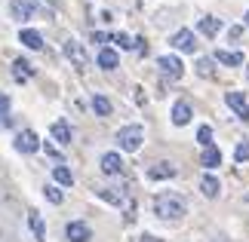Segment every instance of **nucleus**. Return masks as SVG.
Listing matches in <instances>:
<instances>
[{"label": "nucleus", "instance_id": "nucleus-13", "mask_svg": "<svg viewBox=\"0 0 249 242\" xmlns=\"http://www.w3.org/2000/svg\"><path fill=\"white\" fill-rule=\"evenodd\" d=\"M200 34H206V37H215L218 31H222V18H213V16H206V18H200Z\"/></svg>", "mask_w": 249, "mask_h": 242}, {"label": "nucleus", "instance_id": "nucleus-12", "mask_svg": "<svg viewBox=\"0 0 249 242\" xmlns=\"http://www.w3.org/2000/svg\"><path fill=\"white\" fill-rule=\"evenodd\" d=\"M172 123L176 126H188L191 123V104L188 101H176V108H172Z\"/></svg>", "mask_w": 249, "mask_h": 242}, {"label": "nucleus", "instance_id": "nucleus-3", "mask_svg": "<svg viewBox=\"0 0 249 242\" xmlns=\"http://www.w3.org/2000/svg\"><path fill=\"white\" fill-rule=\"evenodd\" d=\"M169 43L176 46L178 52H194V49H197V37H194V31H188V28H181V31H176Z\"/></svg>", "mask_w": 249, "mask_h": 242}, {"label": "nucleus", "instance_id": "nucleus-29", "mask_svg": "<svg viewBox=\"0 0 249 242\" xmlns=\"http://www.w3.org/2000/svg\"><path fill=\"white\" fill-rule=\"evenodd\" d=\"M234 160H237V162H246V160H249V141H240V144H237Z\"/></svg>", "mask_w": 249, "mask_h": 242}, {"label": "nucleus", "instance_id": "nucleus-23", "mask_svg": "<svg viewBox=\"0 0 249 242\" xmlns=\"http://www.w3.org/2000/svg\"><path fill=\"white\" fill-rule=\"evenodd\" d=\"M13 67H16V80H28V77H34V67L28 65L25 59H16Z\"/></svg>", "mask_w": 249, "mask_h": 242}, {"label": "nucleus", "instance_id": "nucleus-2", "mask_svg": "<svg viewBox=\"0 0 249 242\" xmlns=\"http://www.w3.org/2000/svg\"><path fill=\"white\" fill-rule=\"evenodd\" d=\"M142 141H145V129H142V126H123L117 132V144H120V150H126V153H136L142 147Z\"/></svg>", "mask_w": 249, "mask_h": 242}, {"label": "nucleus", "instance_id": "nucleus-26", "mask_svg": "<svg viewBox=\"0 0 249 242\" xmlns=\"http://www.w3.org/2000/svg\"><path fill=\"white\" fill-rule=\"evenodd\" d=\"M0 126H9V98L0 92Z\"/></svg>", "mask_w": 249, "mask_h": 242}, {"label": "nucleus", "instance_id": "nucleus-14", "mask_svg": "<svg viewBox=\"0 0 249 242\" xmlns=\"http://www.w3.org/2000/svg\"><path fill=\"white\" fill-rule=\"evenodd\" d=\"M200 162H203L206 169H215L218 162H222V150H218V147H213V144H209V147H203V157H200Z\"/></svg>", "mask_w": 249, "mask_h": 242}, {"label": "nucleus", "instance_id": "nucleus-5", "mask_svg": "<svg viewBox=\"0 0 249 242\" xmlns=\"http://www.w3.org/2000/svg\"><path fill=\"white\" fill-rule=\"evenodd\" d=\"M37 147H40V138H37L31 129H25V132L16 135V150L18 153H34Z\"/></svg>", "mask_w": 249, "mask_h": 242}, {"label": "nucleus", "instance_id": "nucleus-22", "mask_svg": "<svg viewBox=\"0 0 249 242\" xmlns=\"http://www.w3.org/2000/svg\"><path fill=\"white\" fill-rule=\"evenodd\" d=\"M215 62L237 67V65H243V55H240V52H228V49H222V52H215Z\"/></svg>", "mask_w": 249, "mask_h": 242}, {"label": "nucleus", "instance_id": "nucleus-1", "mask_svg": "<svg viewBox=\"0 0 249 242\" xmlns=\"http://www.w3.org/2000/svg\"><path fill=\"white\" fill-rule=\"evenodd\" d=\"M154 215L163 221H181L185 218V199L176 193H160L154 199Z\"/></svg>", "mask_w": 249, "mask_h": 242}, {"label": "nucleus", "instance_id": "nucleus-6", "mask_svg": "<svg viewBox=\"0 0 249 242\" xmlns=\"http://www.w3.org/2000/svg\"><path fill=\"white\" fill-rule=\"evenodd\" d=\"M65 236H68L71 242H89V236H92V230L83 224V221H71L68 227H65Z\"/></svg>", "mask_w": 249, "mask_h": 242}, {"label": "nucleus", "instance_id": "nucleus-33", "mask_svg": "<svg viewBox=\"0 0 249 242\" xmlns=\"http://www.w3.org/2000/svg\"><path fill=\"white\" fill-rule=\"evenodd\" d=\"M0 199H3V193H0Z\"/></svg>", "mask_w": 249, "mask_h": 242}, {"label": "nucleus", "instance_id": "nucleus-30", "mask_svg": "<svg viewBox=\"0 0 249 242\" xmlns=\"http://www.w3.org/2000/svg\"><path fill=\"white\" fill-rule=\"evenodd\" d=\"M43 193H46V199H50V202H55V206H62V199H65V196H62V190H59V187H46Z\"/></svg>", "mask_w": 249, "mask_h": 242}, {"label": "nucleus", "instance_id": "nucleus-19", "mask_svg": "<svg viewBox=\"0 0 249 242\" xmlns=\"http://www.w3.org/2000/svg\"><path fill=\"white\" fill-rule=\"evenodd\" d=\"M28 227L34 230L37 239H46V227H43V218L37 215V211H28Z\"/></svg>", "mask_w": 249, "mask_h": 242}, {"label": "nucleus", "instance_id": "nucleus-31", "mask_svg": "<svg viewBox=\"0 0 249 242\" xmlns=\"http://www.w3.org/2000/svg\"><path fill=\"white\" fill-rule=\"evenodd\" d=\"M142 242H157V239H154V236H148V233H145V236H142Z\"/></svg>", "mask_w": 249, "mask_h": 242}, {"label": "nucleus", "instance_id": "nucleus-7", "mask_svg": "<svg viewBox=\"0 0 249 242\" xmlns=\"http://www.w3.org/2000/svg\"><path fill=\"white\" fill-rule=\"evenodd\" d=\"M225 101H228V108H231L240 120H249V104H246V98H243L240 92H228Z\"/></svg>", "mask_w": 249, "mask_h": 242}, {"label": "nucleus", "instance_id": "nucleus-17", "mask_svg": "<svg viewBox=\"0 0 249 242\" xmlns=\"http://www.w3.org/2000/svg\"><path fill=\"white\" fill-rule=\"evenodd\" d=\"M18 40H22L28 49H40V46H43V37L37 34V31H31V28H25V31L18 34Z\"/></svg>", "mask_w": 249, "mask_h": 242}, {"label": "nucleus", "instance_id": "nucleus-10", "mask_svg": "<svg viewBox=\"0 0 249 242\" xmlns=\"http://www.w3.org/2000/svg\"><path fill=\"white\" fill-rule=\"evenodd\" d=\"M102 172H105V175H120V172H123L120 153H105V157H102Z\"/></svg>", "mask_w": 249, "mask_h": 242}, {"label": "nucleus", "instance_id": "nucleus-20", "mask_svg": "<svg viewBox=\"0 0 249 242\" xmlns=\"http://www.w3.org/2000/svg\"><path fill=\"white\" fill-rule=\"evenodd\" d=\"M117 62H120V59H117V52H114V49H102V52H99V65L105 67V71H114V67H117Z\"/></svg>", "mask_w": 249, "mask_h": 242}, {"label": "nucleus", "instance_id": "nucleus-21", "mask_svg": "<svg viewBox=\"0 0 249 242\" xmlns=\"http://www.w3.org/2000/svg\"><path fill=\"white\" fill-rule=\"evenodd\" d=\"M53 178H55V184H62V187H71V184H74L71 169H65V166H55L53 169Z\"/></svg>", "mask_w": 249, "mask_h": 242}, {"label": "nucleus", "instance_id": "nucleus-9", "mask_svg": "<svg viewBox=\"0 0 249 242\" xmlns=\"http://www.w3.org/2000/svg\"><path fill=\"white\" fill-rule=\"evenodd\" d=\"M34 6L28 3V0H9V16L16 18V22H25V18H31Z\"/></svg>", "mask_w": 249, "mask_h": 242}, {"label": "nucleus", "instance_id": "nucleus-24", "mask_svg": "<svg viewBox=\"0 0 249 242\" xmlns=\"http://www.w3.org/2000/svg\"><path fill=\"white\" fill-rule=\"evenodd\" d=\"M92 111L99 113V117H108V113H111V101L105 98V95H95V98H92Z\"/></svg>", "mask_w": 249, "mask_h": 242}, {"label": "nucleus", "instance_id": "nucleus-11", "mask_svg": "<svg viewBox=\"0 0 249 242\" xmlns=\"http://www.w3.org/2000/svg\"><path fill=\"white\" fill-rule=\"evenodd\" d=\"M172 175H176V166H172V162H157V166L148 169L151 181H163V178H172Z\"/></svg>", "mask_w": 249, "mask_h": 242}, {"label": "nucleus", "instance_id": "nucleus-18", "mask_svg": "<svg viewBox=\"0 0 249 242\" xmlns=\"http://www.w3.org/2000/svg\"><path fill=\"white\" fill-rule=\"evenodd\" d=\"M50 132H53V138L59 141V144H71V129H68V123H62V120H59V123H53V129H50Z\"/></svg>", "mask_w": 249, "mask_h": 242}, {"label": "nucleus", "instance_id": "nucleus-28", "mask_svg": "<svg viewBox=\"0 0 249 242\" xmlns=\"http://www.w3.org/2000/svg\"><path fill=\"white\" fill-rule=\"evenodd\" d=\"M197 141L203 144V147H209V144H213V129H209V126H200V129H197Z\"/></svg>", "mask_w": 249, "mask_h": 242}, {"label": "nucleus", "instance_id": "nucleus-25", "mask_svg": "<svg viewBox=\"0 0 249 242\" xmlns=\"http://www.w3.org/2000/svg\"><path fill=\"white\" fill-rule=\"evenodd\" d=\"M197 74H200V77H215L213 59H200V62H197Z\"/></svg>", "mask_w": 249, "mask_h": 242}, {"label": "nucleus", "instance_id": "nucleus-16", "mask_svg": "<svg viewBox=\"0 0 249 242\" xmlns=\"http://www.w3.org/2000/svg\"><path fill=\"white\" fill-rule=\"evenodd\" d=\"M200 190H203V196H209V199H215L218 196V178L215 175H203V181H200Z\"/></svg>", "mask_w": 249, "mask_h": 242}, {"label": "nucleus", "instance_id": "nucleus-15", "mask_svg": "<svg viewBox=\"0 0 249 242\" xmlns=\"http://www.w3.org/2000/svg\"><path fill=\"white\" fill-rule=\"evenodd\" d=\"M99 196H102L105 202H111V206H123L126 193H123L120 187H105V190H99Z\"/></svg>", "mask_w": 249, "mask_h": 242}, {"label": "nucleus", "instance_id": "nucleus-27", "mask_svg": "<svg viewBox=\"0 0 249 242\" xmlns=\"http://www.w3.org/2000/svg\"><path fill=\"white\" fill-rule=\"evenodd\" d=\"M111 40H114V43H117V46H120V49H132V46H136V40H132V37H129V34H114V37H111Z\"/></svg>", "mask_w": 249, "mask_h": 242}, {"label": "nucleus", "instance_id": "nucleus-8", "mask_svg": "<svg viewBox=\"0 0 249 242\" xmlns=\"http://www.w3.org/2000/svg\"><path fill=\"white\" fill-rule=\"evenodd\" d=\"M65 55H68L77 67H86V62H89V59H86V49H83L77 40H65Z\"/></svg>", "mask_w": 249, "mask_h": 242}, {"label": "nucleus", "instance_id": "nucleus-4", "mask_svg": "<svg viewBox=\"0 0 249 242\" xmlns=\"http://www.w3.org/2000/svg\"><path fill=\"white\" fill-rule=\"evenodd\" d=\"M157 67H160L166 77H172V80H178V77L185 74V65H181L176 55H160V59H157Z\"/></svg>", "mask_w": 249, "mask_h": 242}, {"label": "nucleus", "instance_id": "nucleus-32", "mask_svg": "<svg viewBox=\"0 0 249 242\" xmlns=\"http://www.w3.org/2000/svg\"><path fill=\"white\" fill-rule=\"evenodd\" d=\"M246 22H249V13H246Z\"/></svg>", "mask_w": 249, "mask_h": 242}]
</instances>
